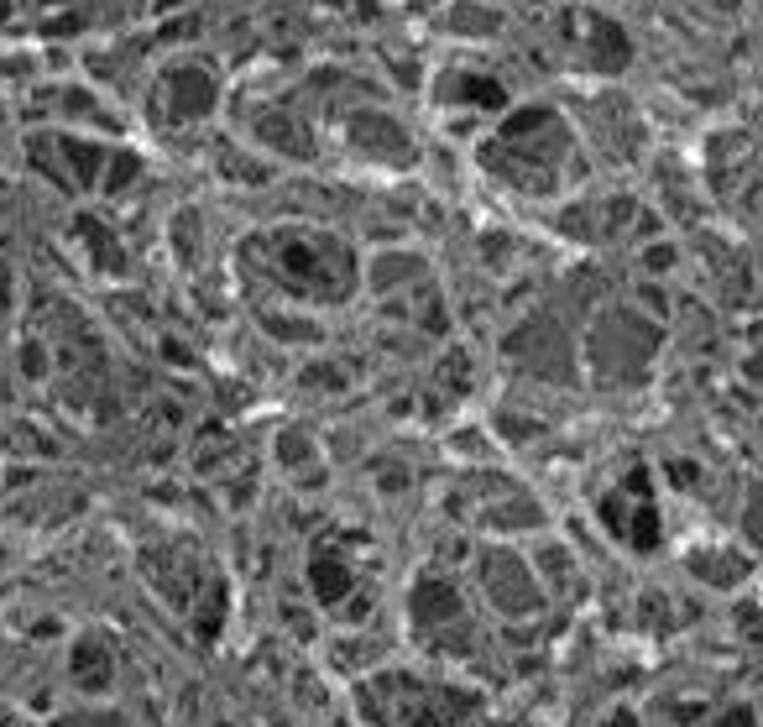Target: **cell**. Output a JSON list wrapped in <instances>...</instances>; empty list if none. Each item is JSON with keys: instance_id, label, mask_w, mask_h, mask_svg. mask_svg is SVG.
Listing matches in <instances>:
<instances>
[{"instance_id": "obj_5", "label": "cell", "mask_w": 763, "mask_h": 727, "mask_svg": "<svg viewBox=\"0 0 763 727\" xmlns=\"http://www.w3.org/2000/svg\"><path fill=\"white\" fill-rule=\"evenodd\" d=\"M58 727H126L115 712H74V717H63Z\"/></svg>"}, {"instance_id": "obj_4", "label": "cell", "mask_w": 763, "mask_h": 727, "mask_svg": "<svg viewBox=\"0 0 763 727\" xmlns=\"http://www.w3.org/2000/svg\"><path fill=\"white\" fill-rule=\"evenodd\" d=\"M314 592H319V602H340L351 592V571H340L335 560H314Z\"/></svg>"}, {"instance_id": "obj_6", "label": "cell", "mask_w": 763, "mask_h": 727, "mask_svg": "<svg viewBox=\"0 0 763 727\" xmlns=\"http://www.w3.org/2000/svg\"><path fill=\"white\" fill-rule=\"evenodd\" d=\"M607 727H638V722H633V712H617V717H612Z\"/></svg>"}, {"instance_id": "obj_2", "label": "cell", "mask_w": 763, "mask_h": 727, "mask_svg": "<svg viewBox=\"0 0 763 727\" xmlns=\"http://www.w3.org/2000/svg\"><path fill=\"white\" fill-rule=\"evenodd\" d=\"M413 612L429 623H445V618H460V597H455V586H445L439 576L419 581V592H413Z\"/></svg>"}, {"instance_id": "obj_3", "label": "cell", "mask_w": 763, "mask_h": 727, "mask_svg": "<svg viewBox=\"0 0 763 727\" xmlns=\"http://www.w3.org/2000/svg\"><path fill=\"white\" fill-rule=\"evenodd\" d=\"M690 571H701V581H711V586H732L737 576L748 571V560H732V555H690Z\"/></svg>"}, {"instance_id": "obj_1", "label": "cell", "mask_w": 763, "mask_h": 727, "mask_svg": "<svg viewBox=\"0 0 763 727\" xmlns=\"http://www.w3.org/2000/svg\"><path fill=\"white\" fill-rule=\"evenodd\" d=\"M481 571H487V592L497 597V607H502V612H534V607H539L534 581L523 576V565H518L513 555L492 550L487 560H481Z\"/></svg>"}]
</instances>
